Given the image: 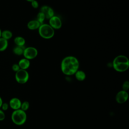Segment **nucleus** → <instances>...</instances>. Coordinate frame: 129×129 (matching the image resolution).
I'll return each instance as SVG.
<instances>
[{
    "label": "nucleus",
    "instance_id": "9b49d317",
    "mask_svg": "<svg viewBox=\"0 0 129 129\" xmlns=\"http://www.w3.org/2000/svg\"><path fill=\"white\" fill-rule=\"evenodd\" d=\"M18 64L19 66L20 69L26 70L29 68L30 66V60L25 58H23L19 61Z\"/></svg>",
    "mask_w": 129,
    "mask_h": 129
},
{
    "label": "nucleus",
    "instance_id": "20e7f679",
    "mask_svg": "<svg viewBox=\"0 0 129 129\" xmlns=\"http://www.w3.org/2000/svg\"><path fill=\"white\" fill-rule=\"evenodd\" d=\"M11 119L13 122L15 124L23 125L27 119L26 113L21 109L14 110L11 115Z\"/></svg>",
    "mask_w": 129,
    "mask_h": 129
},
{
    "label": "nucleus",
    "instance_id": "a878e982",
    "mask_svg": "<svg viewBox=\"0 0 129 129\" xmlns=\"http://www.w3.org/2000/svg\"><path fill=\"white\" fill-rule=\"evenodd\" d=\"M27 2H32L33 1H34V0H26Z\"/></svg>",
    "mask_w": 129,
    "mask_h": 129
},
{
    "label": "nucleus",
    "instance_id": "f3484780",
    "mask_svg": "<svg viewBox=\"0 0 129 129\" xmlns=\"http://www.w3.org/2000/svg\"><path fill=\"white\" fill-rule=\"evenodd\" d=\"M13 36L12 32L9 30H5L3 31H2L1 34V37L8 40L10 39Z\"/></svg>",
    "mask_w": 129,
    "mask_h": 129
},
{
    "label": "nucleus",
    "instance_id": "39448f33",
    "mask_svg": "<svg viewBox=\"0 0 129 129\" xmlns=\"http://www.w3.org/2000/svg\"><path fill=\"white\" fill-rule=\"evenodd\" d=\"M16 81L19 84H24L27 82L29 78V74L27 70L20 69L15 73Z\"/></svg>",
    "mask_w": 129,
    "mask_h": 129
},
{
    "label": "nucleus",
    "instance_id": "4468645a",
    "mask_svg": "<svg viewBox=\"0 0 129 129\" xmlns=\"http://www.w3.org/2000/svg\"><path fill=\"white\" fill-rule=\"evenodd\" d=\"M14 42L16 46H23L25 44V39L22 36H17L14 39Z\"/></svg>",
    "mask_w": 129,
    "mask_h": 129
},
{
    "label": "nucleus",
    "instance_id": "4be33fe9",
    "mask_svg": "<svg viewBox=\"0 0 129 129\" xmlns=\"http://www.w3.org/2000/svg\"><path fill=\"white\" fill-rule=\"evenodd\" d=\"M12 69L13 71H14L15 72H17L18 71H19L20 69V68L19 67V66L18 65V63L13 64L12 67Z\"/></svg>",
    "mask_w": 129,
    "mask_h": 129
},
{
    "label": "nucleus",
    "instance_id": "6e6552de",
    "mask_svg": "<svg viewBox=\"0 0 129 129\" xmlns=\"http://www.w3.org/2000/svg\"><path fill=\"white\" fill-rule=\"evenodd\" d=\"M40 12H42L44 15L46 19L48 20L54 15V12L53 9L47 5L42 6L40 8Z\"/></svg>",
    "mask_w": 129,
    "mask_h": 129
},
{
    "label": "nucleus",
    "instance_id": "1a4fd4ad",
    "mask_svg": "<svg viewBox=\"0 0 129 129\" xmlns=\"http://www.w3.org/2000/svg\"><path fill=\"white\" fill-rule=\"evenodd\" d=\"M128 98V94L127 92L124 90H121L116 94L115 100L117 103L122 104L125 102L127 100Z\"/></svg>",
    "mask_w": 129,
    "mask_h": 129
},
{
    "label": "nucleus",
    "instance_id": "423d86ee",
    "mask_svg": "<svg viewBox=\"0 0 129 129\" xmlns=\"http://www.w3.org/2000/svg\"><path fill=\"white\" fill-rule=\"evenodd\" d=\"M38 53V52L36 48L33 46H28L25 48L23 55L24 58L31 60L36 57Z\"/></svg>",
    "mask_w": 129,
    "mask_h": 129
},
{
    "label": "nucleus",
    "instance_id": "f03ea898",
    "mask_svg": "<svg viewBox=\"0 0 129 129\" xmlns=\"http://www.w3.org/2000/svg\"><path fill=\"white\" fill-rule=\"evenodd\" d=\"M112 67L116 72L120 73L125 72L129 68V59L124 55H118L113 59Z\"/></svg>",
    "mask_w": 129,
    "mask_h": 129
},
{
    "label": "nucleus",
    "instance_id": "0eeeda50",
    "mask_svg": "<svg viewBox=\"0 0 129 129\" xmlns=\"http://www.w3.org/2000/svg\"><path fill=\"white\" fill-rule=\"evenodd\" d=\"M48 24L54 30H57L61 28L62 26V21L59 17L54 15L49 19Z\"/></svg>",
    "mask_w": 129,
    "mask_h": 129
},
{
    "label": "nucleus",
    "instance_id": "5701e85b",
    "mask_svg": "<svg viewBox=\"0 0 129 129\" xmlns=\"http://www.w3.org/2000/svg\"><path fill=\"white\" fill-rule=\"evenodd\" d=\"M9 104L7 103H3L2 104V105L1 106V109L3 111H6V110H7L9 108Z\"/></svg>",
    "mask_w": 129,
    "mask_h": 129
},
{
    "label": "nucleus",
    "instance_id": "dca6fc26",
    "mask_svg": "<svg viewBox=\"0 0 129 129\" xmlns=\"http://www.w3.org/2000/svg\"><path fill=\"white\" fill-rule=\"evenodd\" d=\"M25 48V47L24 46H16L13 48V52L15 54L20 56V55H23Z\"/></svg>",
    "mask_w": 129,
    "mask_h": 129
},
{
    "label": "nucleus",
    "instance_id": "ddd939ff",
    "mask_svg": "<svg viewBox=\"0 0 129 129\" xmlns=\"http://www.w3.org/2000/svg\"><path fill=\"white\" fill-rule=\"evenodd\" d=\"M74 75L76 79L79 81H84L86 77V73L82 70H78Z\"/></svg>",
    "mask_w": 129,
    "mask_h": 129
},
{
    "label": "nucleus",
    "instance_id": "9d476101",
    "mask_svg": "<svg viewBox=\"0 0 129 129\" xmlns=\"http://www.w3.org/2000/svg\"><path fill=\"white\" fill-rule=\"evenodd\" d=\"M22 102L21 100L16 97H14L12 98L9 102V106L14 110L20 109Z\"/></svg>",
    "mask_w": 129,
    "mask_h": 129
},
{
    "label": "nucleus",
    "instance_id": "6ab92c4d",
    "mask_svg": "<svg viewBox=\"0 0 129 129\" xmlns=\"http://www.w3.org/2000/svg\"><path fill=\"white\" fill-rule=\"evenodd\" d=\"M29 105H30L29 103L27 101H25L22 102L20 109L24 111H26V110H27L29 109Z\"/></svg>",
    "mask_w": 129,
    "mask_h": 129
},
{
    "label": "nucleus",
    "instance_id": "412c9836",
    "mask_svg": "<svg viewBox=\"0 0 129 129\" xmlns=\"http://www.w3.org/2000/svg\"><path fill=\"white\" fill-rule=\"evenodd\" d=\"M31 5L34 9H37L39 7V3L37 1L34 0L31 2Z\"/></svg>",
    "mask_w": 129,
    "mask_h": 129
},
{
    "label": "nucleus",
    "instance_id": "f257e3e1",
    "mask_svg": "<svg viewBox=\"0 0 129 129\" xmlns=\"http://www.w3.org/2000/svg\"><path fill=\"white\" fill-rule=\"evenodd\" d=\"M80 62L78 59L72 55L64 57L60 63V69L62 73L66 76H72L79 70Z\"/></svg>",
    "mask_w": 129,
    "mask_h": 129
},
{
    "label": "nucleus",
    "instance_id": "aec40b11",
    "mask_svg": "<svg viewBox=\"0 0 129 129\" xmlns=\"http://www.w3.org/2000/svg\"><path fill=\"white\" fill-rule=\"evenodd\" d=\"M122 90L127 91L129 89V82L128 81H125L122 84Z\"/></svg>",
    "mask_w": 129,
    "mask_h": 129
},
{
    "label": "nucleus",
    "instance_id": "f8f14e48",
    "mask_svg": "<svg viewBox=\"0 0 129 129\" xmlns=\"http://www.w3.org/2000/svg\"><path fill=\"white\" fill-rule=\"evenodd\" d=\"M40 23L36 20H32L29 21L27 23V28L31 30L38 29L40 26Z\"/></svg>",
    "mask_w": 129,
    "mask_h": 129
},
{
    "label": "nucleus",
    "instance_id": "393cba45",
    "mask_svg": "<svg viewBox=\"0 0 129 129\" xmlns=\"http://www.w3.org/2000/svg\"><path fill=\"white\" fill-rule=\"evenodd\" d=\"M3 103V100H2V98H1V97L0 96V108H1V106L2 105V104Z\"/></svg>",
    "mask_w": 129,
    "mask_h": 129
},
{
    "label": "nucleus",
    "instance_id": "7ed1b4c3",
    "mask_svg": "<svg viewBox=\"0 0 129 129\" xmlns=\"http://www.w3.org/2000/svg\"><path fill=\"white\" fill-rule=\"evenodd\" d=\"M38 30L40 36L45 39L52 38L55 34L54 30L48 24L46 23L41 24Z\"/></svg>",
    "mask_w": 129,
    "mask_h": 129
},
{
    "label": "nucleus",
    "instance_id": "2eb2a0df",
    "mask_svg": "<svg viewBox=\"0 0 129 129\" xmlns=\"http://www.w3.org/2000/svg\"><path fill=\"white\" fill-rule=\"evenodd\" d=\"M8 46V40L0 37V51L6 50Z\"/></svg>",
    "mask_w": 129,
    "mask_h": 129
},
{
    "label": "nucleus",
    "instance_id": "bb28decb",
    "mask_svg": "<svg viewBox=\"0 0 129 129\" xmlns=\"http://www.w3.org/2000/svg\"><path fill=\"white\" fill-rule=\"evenodd\" d=\"M1 34H2V30L0 29V37H1Z\"/></svg>",
    "mask_w": 129,
    "mask_h": 129
},
{
    "label": "nucleus",
    "instance_id": "a211bd4d",
    "mask_svg": "<svg viewBox=\"0 0 129 129\" xmlns=\"http://www.w3.org/2000/svg\"><path fill=\"white\" fill-rule=\"evenodd\" d=\"M46 19L45 17L44 16V15L41 12H39L36 17V20L38 21L40 24H42L43 23H44V20Z\"/></svg>",
    "mask_w": 129,
    "mask_h": 129
},
{
    "label": "nucleus",
    "instance_id": "b1692460",
    "mask_svg": "<svg viewBox=\"0 0 129 129\" xmlns=\"http://www.w3.org/2000/svg\"><path fill=\"white\" fill-rule=\"evenodd\" d=\"M6 117L5 115V113H4V111L2 110L1 108H0V121H3L5 119Z\"/></svg>",
    "mask_w": 129,
    "mask_h": 129
}]
</instances>
